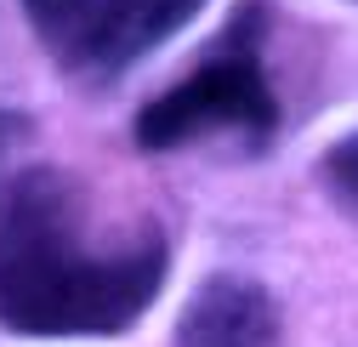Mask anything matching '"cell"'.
Returning <instances> with one entry per match:
<instances>
[{
  "instance_id": "cell-2",
  "label": "cell",
  "mask_w": 358,
  "mask_h": 347,
  "mask_svg": "<svg viewBox=\"0 0 358 347\" xmlns=\"http://www.w3.org/2000/svg\"><path fill=\"white\" fill-rule=\"evenodd\" d=\"M262 34H267V0H239L222 23L216 46L194 63L188 80L159 92L131 137L143 154H176L205 137H234L239 148H267L279 137V92L262 63Z\"/></svg>"
},
{
  "instance_id": "cell-4",
  "label": "cell",
  "mask_w": 358,
  "mask_h": 347,
  "mask_svg": "<svg viewBox=\"0 0 358 347\" xmlns=\"http://www.w3.org/2000/svg\"><path fill=\"white\" fill-rule=\"evenodd\" d=\"M176 347H285L279 296L250 274H210L176 313Z\"/></svg>"
},
{
  "instance_id": "cell-3",
  "label": "cell",
  "mask_w": 358,
  "mask_h": 347,
  "mask_svg": "<svg viewBox=\"0 0 358 347\" xmlns=\"http://www.w3.org/2000/svg\"><path fill=\"white\" fill-rule=\"evenodd\" d=\"M205 0H23V17L57 74L108 85L199 17Z\"/></svg>"
},
{
  "instance_id": "cell-6",
  "label": "cell",
  "mask_w": 358,
  "mask_h": 347,
  "mask_svg": "<svg viewBox=\"0 0 358 347\" xmlns=\"http://www.w3.org/2000/svg\"><path fill=\"white\" fill-rule=\"evenodd\" d=\"M29 132H34V125H29V114H17V108H6V103H0V160H6L17 143H29Z\"/></svg>"
},
{
  "instance_id": "cell-1",
  "label": "cell",
  "mask_w": 358,
  "mask_h": 347,
  "mask_svg": "<svg viewBox=\"0 0 358 347\" xmlns=\"http://www.w3.org/2000/svg\"><path fill=\"white\" fill-rule=\"evenodd\" d=\"M159 222L103 228L63 165H23L0 183V325L17 336H120L165 290Z\"/></svg>"
},
{
  "instance_id": "cell-5",
  "label": "cell",
  "mask_w": 358,
  "mask_h": 347,
  "mask_svg": "<svg viewBox=\"0 0 358 347\" xmlns=\"http://www.w3.org/2000/svg\"><path fill=\"white\" fill-rule=\"evenodd\" d=\"M319 177H324V188L336 194V205L358 216V132L341 137V143H330V154H324V165H319Z\"/></svg>"
}]
</instances>
